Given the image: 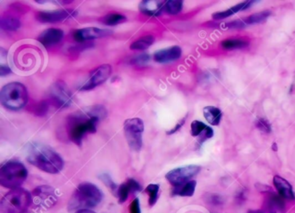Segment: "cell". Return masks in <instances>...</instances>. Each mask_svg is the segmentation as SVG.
<instances>
[{
	"label": "cell",
	"instance_id": "cell-39",
	"mask_svg": "<svg viewBox=\"0 0 295 213\" xmlns=\"http://www.w3.org/2000/svg\"><path fill=\"white\" fill-rule=\"evenodd\" d=\"M76 213H96L93 211H90V209H84V210L77 211Z\"/></svg>",
	"mask_w": 295,
	"mask_h": 213
},
{
	"label": "cell",
	"instance_id": "cell-5",
	"mask_svg": "<svg viewBox=\"0 0 295 213\" xmlns=\"http://www.w3.org/2000/svg\"><path fill=\"white\" fill-rule=\"evenodd\" d=\"M32 197L31 193L23 188H16L3 197L0 203L2 213H24L31 207Z\"/></svg>",
	"mask_w": 295,
	"mask_h": 213
},
{
	"label": "cell",
	"instance_id": "cell-1",
	"mask_svg": "<svg viewBox=\"0 0 295 213\" xmlns=\"http://www.w3.org/2000/svg\"><path fill=\"white\" fill-rule=\"evenodd\" d=\"M106 117V110L102 105H95L69 116L67 129L69 138L74 143L81 145L87 133H96L97 124Z\"/></svg>",
	"mask_w": 295,
	"mask_h": 213
},
{
	"label": "cell",
	"instance_id": "cell-13",
	"mask_svg": "<svg viewBox=\"0 0 295 213\" xmlns=\"http://www.w3.org/2000/svg\"><path fill=\"white\" fill-rule=\"evenodd\" d=\"M182 55V49L179 46H172V47L163 48L160 50L155 52L153 54V59L156 62L158 63H169L172 61L179 60Z\"/></svg>",
	"mask_w": 295,
	"mask_h": 213
},
{
	"label": "cell",
	"instance_id": "cell-36",
	"mask_svg": "<svg viewBox=\"0 0 295 213\" xmlns=\"http://www.w3.org/2000/svg\"><path fill=\"white\" fill-rule=\"evenodd\" d=\"M129 213H141V207H140V200L139 199H134L129 206Z\"/></svg>",
	"mask_w": 295,
	"mask_h": 213
},
{
	"label": "cell",
	"instance_id": "cell-10",
	"mask_svg": "<svg viewBox=\"0 0 295 213\" xmlns=\"http://www.w3.org/2000/svg\"><path fill=\"white\" fill-rule=\"evenodd\" d=\"M51 97L55 104L60 108L69 107L72 104V93L65 83L62 82H55L51 87Z\"/></svg>",
	"mask_w": 295,
	"mask_h": 213
},
{
	"label": "cell",
	"instance_id": "cell-4",
	"mask_svg": "<svg viewBox=\"0 0 295 213\" xmlns=\"http://www.w3.org/2000/svg\"><path fill=\"white\" fill-rule=\"evenodd\" d=\"M28 91L19 82H11L4 85L0 91V101L3 107L10 111H18L27 104Z\"/></svg>",
	"mask_w": 295,
	"mask_h": 213
},
{
	"label": "cell",
	"instance_id": "cell-32",
	"mask_svg": "<svg viewBox=\"0 0 295 213\" xmlns=\"http://www.w3.org/2000/svg\"><path fill=\"white\" fill-rule=\"evenodd\" d=\"M99 179L102 180L103 182L106 184V186L109 188L113 193H115L118 191V186H117L115 183L113 182V179H111V177H110L108 174H106V173H103L101 175L99 176Z\"/></svg>",
	"mask_w": 295,
	"mask_h": 213
},
{
	"label": "cell",
	"instance_id": "cell-18",
	"mask_svg": "<svg viewBox=\"0 0 295 213\" xmlns=\"http://www.w3.org/2000/svg\"><path fill=\"white\" fill-rule=\"evenodd\" d=\"M255 2L258 1H245L243 3H238L235 6L231 7L230 9H228L224 11H219V12H216L212 15V17L215 20H221V19H224L227 17L232 16L234 14L237 13L242 10H247V8H249L251 5H253Z\"/></svg>",
	"mask_w": 295,
	"mask_h": 213
},
{
	"label": "cell",
	"instance_id": "cell-25",
	"mask_svg": "<svg viewBox=\"0 0 295 213\" xmlns=\"http://www.w3.org/2000/svg\"><path fill=\"white\" fill-rule=\"evenodd\" d=\"M154 41L155 38L153 36H146L131 44L130 48L132 50H145L151 47Z\"/></svg>",
	"mask_w": 295,
	"mask_h": 213
},
{
	"label": "cell",
	"instance_id": "cell-14",
	"mask_svg": "<svg viewBox=\"0 0 295 213\" xmlns=\"http://www.w3.org/2000/svg\"><path fill=\"white\" fill-rule=\"evenodd\" d=\"M64 37V33L60 29H48L42 32L38 37V40L45 47H49L59 43Z\"/></svg>",
	"mask_w": 295,
	"mask_h": 213
},
{
	"label": "cell",
	"instance_id": "cell-2",
	"mask_svg": "<svg viewBox=\"0 0 295 213\" xmlns=\"http://www.w3.org/2000/svg\"><path fill=\"white\" fill-rule=\"evenodd\" d=\"M25 155L31 165L48 173H58L64 167L62 157L51 148L41 143H29L25 147Z\"/></svg>",
	"mask_w": 295,
	"mask_h": 213
},
{
	"label": "cell",
	"instance_id": "cell-33",
	"mask_svg": "<svg viewBox=\"0 0 295 213\" xmlns=\"http://www.w3.org/2000/svg\"><path fill=\"white\" fill-rule=\"evenodd\" d=\"M150 61V56L148 54H142L137 55L131 60V63L138 66H144L148 64V61Z\"/></svg>",
	"mask_w": 295,
	"mask_h": 213
},
{
	"label": "cell",
	"instance_id": "cell-23",
	"mask_svg": "<svg viewBox=\"0 0 295 213\" xmlns=\"http://www.w3.org/2000/svg\"><path fill=\"white\" fill-rule=\"evenodd\" d=\"M196 186V180H190L181 186L174 187V189L172 191V194L181 197H192L195 193Z\"/></svg>",
	"mask_w": 295,
	"mask_h": 213
},
{
	"label": "cell",
	"instance_id": "cell-3",
	"mask_svg": "<svg viewBox=\"0 0 295 213\" xmlns=\"http://www.w3.org/2000/svg\"><path fill=\"white\" fill-rule=\"evenodd\" d=\"M101 191L92 183L80 184L69 200V210H84L98 206L102 200Z\"/></svg>",
	"mask_w": 295,
	"mask_h": 213
},
{
	"label": "cell",
	"instance_id": "cell-38",
	"mask_svg": "<svg viewBox=\"0 0 295 213\" xmlns=\"http://www.w3.org/2000/svg\"><path fill=\"white\" fill-rule=\"evenodd\" d=\"M11 71H10V68L8 67V65L1 64V67H0V75L1 76L9 75Z\"/></svg>",
	"mask_w": 295,
	"mask_h": 213
},
{
	"label": "cell",
	"instance_id": "cell-12",
	"mask_svg": "<svg viewBox=\"0 0 295 213\" xmlns=\"http://www.w3.org/2000/svg\"><path fill=\"white\" fill-rule=\"evenodd\" d=\"M111 34H112V31L108 30H103V29L95 27L84 28V29H80L74 31L73 38L78 43H83V42L90 41L97 38H105Z\"/></svg>",
	"mask_w": 295,
	"mask_h": 213
},
{
	"label": "cell",
	"instance_id": "cell-29",
	"mask_svg": "<svg viewBox=\"0 0 295 213\" xmlns=\"http://www.w3.org/2000/svg\"><path fill=\"white\" fill-rule=\"evenodd\" d=\"M158 191H159V186L156 184H150L149 186L146 188L145 192L148 193L149 196V206L153 207L158 198Z\"/></svg>",
	"mask_w": 295,
	"mask_h": 213
},
{
	"label": "cell",
	"instance_id": "cell-24",
	"mask_svg": "<svg viewBox=\"0 0 295 213\" xmlns=\"http://www.w3.org/2000/svg\"><path fill=\"white\" fill-rule=\"evenodd\" d=\"M126 21H127L126 16L120 13L107 14L100 19L101 24L107 26H115L118 24H123Z\"/></svg>",
	"mask_w": 295,
	"mask_h": 213
},
{
	"label": "cell",
	"instance_id": "cell-20",
	"mask_svg": "<svg viewBox=\"0 0 295 213\" xmlns=\"http://www.w3.org/2000/svg\"><path fill=\"white\" fill-rule=\"evenodd\" d=\"M203 116L209 125L216 126H219L223 113L217 107L209 105L203 108Z\"/></svg>",
	"mask_w": 295,
	"mask_h": 213
},
{
	"label": "cell",
	"instance_id": "cell-16",
	"mask_svg": "<svg viewBox=\"0 0 295 213\" xmlns=\"http://www.w3.org/2000/svg\"><path fill=\"white\" fill-rule=\"evenodd\" d=\"M164 1H156V0H144L140 3V10L142 13L148 15L149 17H158L161 15L162 11L165 7Z\"/></svg>",
	"mask_w": 295,
	"mask_h": 213
},
{
	"label": "cell",
	"instance_id": "cell-17",
	"mask_svg": "<svg viewBox=\"0 0 295 213\" xmlns=\"http://www.w3.org/2000/svg\"><path fill=\"white\" fill-rule=\"evenodd\" d=\"M273 181L275 188L278 191L280 196L288 200H295V193L293 191L292 186L287 179H283L281 176L275 175Z\"/></svg>",
	"mask_w": 295,
	"mask_h": 213
},
{
	"label": "cell",
	"instance_id": "cell-6",
	"mask_svg": "<svg viewBox=\"0 0 295 213\" xmlns=\"http://www.w3.org/2000/svg\"><path fill=\"white\" fill-rule=\"evenodd\" d=\"M28 171L24 164L10 161L0 168V184L9 189H16L25 181Z\"/></svg>",
	"mask_w": 295,
	"mask_h": 213
},
{
	"label": "cell",
	"instance_id": "cell-34",
	"mask_svg": "<svg viewBox=\"0 0 295 213\" xmlns=\"http://www.w3.org/2000/svg\"><path fill=\"white\" fill-rule=\"evenodd\" d=\"M49 110V105L46 101H42L40 104H38L35 113L38 116H45L47 114Z\"/></svg>",
	"mask_w": 295,
	"mask_h": 213
},
{
	"label": "cell",
	"instance_id": "cell-28",
	"mask_svg": "<svg viewBox=\"0 0 295 213\" xmlns=\"http://www.w3.org/2000/svg\"><path fill=\"white\" fill-rule=\"evenodd\" d=\"M183 8V1L179 0H168L165 3L164 10L165 12L170 15H177L179 14Z\"/></svg>",
	"mask_w": 295,
	"mask_h": 213
},
{
	"label": "cell",
	"instance_id": "cell-15",
	"mask_svg": "<svg viewBox=\"0 0 295 213\" xmlns=\"http://www.w3.org/2000/svg\"><path fill=\"white\" fill-rule=\"evenodd\" d=\"M191 133L193 136L198 137V142L202 144L206 140L211 138L214 135V130L211 127L206 126L202 122L194 120L191 126Z\"/></svg>",
	"mask_w": 295,
	"mask_h": 213
},
{
	"label": "cell",
	"instance_id": "cell-22",
	"mask_svg": "<svg viewBox=\"0 0 295 213\" xmlns=\"http://www.w3.org/2000/svg\"><path fill=\"white\" fill-rule=\"evenodd\" d=\"M20 20L13 15H6V16H3L1 17L0 27L3 31H17L20 28Z\"/></svg>",
	"mask_w": 295,
	"mask_h": 213
},
{
	"label": "cell",
	"instance_id": "cell-41",
	"mask_svg": "<svg viewBox=\"0 0 295 213\" xmlns=\"http://www.w3.org/2000/svg\"><path fill=\"white\" fill-rule=\"evenodd\" d=\"M272 149H273V150H275V151H277V145H276V143H274V144H273Z\"/></svg>",
	"mask_w": 295,
	"mask_h": 213
},
{
	"label": "cell",
	"instance_id": "cell-35",
	"mask_svg": "<svg viewBox=\"0 0 295 213\" xmlns=\"http://www.w3.org/2000/svg\"><path fill=\"white\" fill-rule=\"evenodd\" d=\"M126 183H127L128 188L130 190V193H137L141 190V185L135 179H129Z\"/></svg>",
	"mask_w": 295,
	"mask_h": 213
},
{
	"label": "cell",
	"instance_id": "cell-31",
	"mask_svg": "<svg viewBox=\"0 0 295 213\" xmlns=\"http://www.w3.org/2000/svg\"><path fill=\"white\" fill-rule=\"evenodd\" d=\"M255 126L260 130L264 133H270L272 131L271 125L269 124L267 119L259 118L255 121Z\"/></svg>",
	"mask_w": 295,
	"mask_h": 213
},
{
	"label": "cell",
	"instance_id": "cell-9",
	"mask_svg": "<svg viewBox=\"0 0 295 213\" xmlns=\"http://www.w3.org/2000/svg\"><path fill=\"white\" fill-rule=\"evenodd\" d=\"M111 74L112 67L110 65L104 64L99 66L90 73V77L79 88L80 91H90L98 85H101L109 78Z\"/></svg>",
	"mask_w": 295,
	"mask_h": 213
},
{
	"label": "cell",
	"instance_id": "cell-19",
	"mask_svg": "<svg viewBox=\"0 0 295 213\" xmlns=\"http://www.w3.org/2000/svg\"><path fill=\"white\" fill-rule=\"evenodd\" d=\"M33 195L38 197V199H40L43 201H45L46 205H48V206H49V204H51L53 206L56 202V196L54 193V189L50 186H39L34 190Z\"/></svg>",
	"mask_w": 295,
	"mask_h": 213
},
{
	"label": "cell",
	"instance_id": "cell-7",
	"mask_svg": "<svg viewBox=\"0 0 295 213\" xmlns=\"http://www.w3.org/2000/svg\"><path fill=\"white\" fill-rule=\"evenodd\" d=\"M144 123L139 118L128 119L124 124V133L131 149L140 151L142 147Z\"/></svg>",
	"mask_w": 295,
	"mask_h": 213
},
{
	"label": "cell",
	"instance_id": "cell-26",
	"mask_svg": "<svg viewBox=\"0 0 295 213\" xmlns=\"http://www.w3.org/2000/svg\"><path fill=\"white\" fill-rule=\"evenodd\" d=\"M271 15V11L270 10H264L261 12H258V13H254L253 15H250L249 17L245 18L243 20L244 25H252V24H260L261 22H264L269 16Z\"/></svg>",
	"mask_w": 295,
	"mask_h": 213
},
{
	"label": "cell",
	"instance_id": "cell-27",
	"mask_svg": "<svg viewBox=\"0 0 295 213\" xmlns=\"http://www.w3.org/2000/svg\"><path fill=\"white\" fill-rule=\"evenodd\" d=\"M222 47L227 50H233V49H240L247 47L248 43L247 42L243 41L241 39H228L221 43Z\"/></svg>",
	"mask_w": 295,
	"mask_h": 213
},
{
	"label": "cell",
	"instance_id": "cell-30",
	"mask_svg": "<svg viewBox=\"0 0 295 213\" xmlns=\"http://www.w3.org/2000/svg\"><path fill=\"white\" fill-rule=\"evenodd\" d=\"M129 193H130V190L128 188L127 183L121 184V185L119 186L118 191H117V196H118V199H119V202H120V204H122L124 203L125 201H127Z\"/></svg>",
	"mask_w": 295,
	"mask_h": 213
},
{
	"label": "cell",
	"instance_id": "cell-11",
	"mask_svg": "<svg viewBox=\"0 0 295 213\" xmlns=\"http://www.w3.org/2000/svg\"><path fill=\"white\" fill-rule=\"evenodd\" d=\"M74 10H58L51 11H39L36 15L37 20L43 24H55L59 22H63L68 18L74 17L76 15Z\"/></svg>",
	"mask_w": 295,
	"mask_h": 213
},
{
	"label": "cell",
	"instance_id": "cell-37",
	"mask_svg": "<svg viewBox=\"0 0 295 213\" xmlns=\"http://www.w3.org/2000/svg\"><path fill=\"white\" fill-rule=\"evenodd\" d=\"M186 118H187V115L184 118V119H180V121H179L175 126H174V128H172L171 130H169V131L166 132V134L167 135H172V134H174L177 131H179V128H182V126L185 125V123H186Z\"/></svg>",
	"mask_w": 295,
	"mask_h": 213
},
{
	"label": "cell",
	"instance_id": "cell-40",
	"mask_svg": "<svg viewBox=\"0 0 295 213\" xmlns=\"http://www.w3.org/2000/svg\"><path fill=\"white\" fill-rule=\"evenodd\" d=\"M247 213H263L261 211H248Z\"/></svg>",
	"mask_w": 295,
	"mask_h": 213
},
{
	"label": "cell",
	"instance_id": "cell-8",
	"mask_svg": "<svg viewBox=\"0 0 295 213\" xmlns=\"http://www.w3.org/2000/svg\"><path fill=\"white\" fill-rule=\"evenodd\" d=\"M201 171V167L197 165H188L180 167L166 173V179L174 187L181 186L190 181V179L196 176Z\"/></svg>",
	"mask_w": 295,
	"mask_h": 213
},
{
	"label": "cell",
	"instance_id": "cell-21",
	"mask_svg": "<svg viewBox=\"0 0 295 213\" xmlns=\"http://www.w3.org/2000/svg\"><path fill=\"white\" fill-rule=\"evenodd\" d=\"M267 208L269 213H284L285 205L281 196L275 195V193L269 195L267 199Z\"/></svg>",
	"mask_w": 295,
	"mask_h": 213
}]
</instances>
